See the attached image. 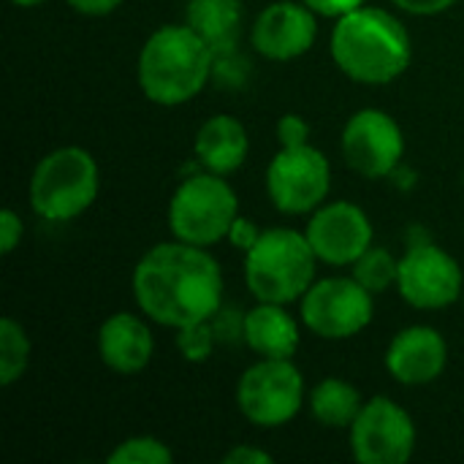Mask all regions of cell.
I'll return each mask as SVG.
<instances>
[{"label":"cell","mask_w":464,"mask_h":464,"mask_svg":"<svg viewBox=\"0 0 464 464\" xmlns=\"http://www.w3.org/2000/svg\"><path fill=\"white\" fill-rule=\"evenodd\" d=\"M139 310L160 326L182 329L209 321L223 304V272L207 247L163 242L141 256L133 269Z\"/></svg>","instance_id":"6da1fadb"},{"label":"cell","mask_w":464,"mask_h":464,"mask_svg":"<svg viewBox=\"0 0 464 464\" xmlns=\"http://www.w3.org/2000/svg\"><path fill=\"white\" fill-rule=\"evenodd\" d=\"M332 57L353 82L389 84L408 71L413 44L408 27L394 14L375 5H359L337 16Z\"/></svg>","instance_id":"7a4b0ae2"},{"label":"cell","mask_w":464,"mask_h":464,"mask_svg":"<svg viewBox=\"0 0 464 464\" xmlns=\"http://www.w3.org/2000/svg\"><path fill=\"white\" fill-rule=\"evenodd\" d=\"M215 65V52L190 24L158 27L139 52V87L158 106L193 101Z\"/></svg>","instance_id":"3957f363"},{"label":"cell","mask_w":464,"mask_h":464,"mask_svg":"<svg viewBox=\"0 0 464 464\" xmlns=\"http://www.w3.org/2000/svg\"><path fill=\"white\" fill-rule=\"evenodd\" d=\"M315 264L318 256L307 234L269 228L245 253V280L258 302L291 304L315 283Z\"/></svg>","instance_id":"277c9868"},{"label":"cell","mask_w":464,"mask_h":464,"mask_svg":"<svg viewBox=\"0 0 464 464\" xmlns=\"http://www.w3.org/2000/svg\"><path fill=\"white\" fill-rule=\"evenodd\" d=\"M98 163L82 147L44 155L30 177V207L38 218L65 223L87 212L98 196Z\"/></svg>","instance_id":"5b68a950"},{"label":"cell","mask_w":464,"mask_h":464,"mask_svg":"<svg viewBox=\"0 0 464 464\" xmlns=\"http://www.w3.org/2000/svg\"><path fill=\"white\" fill-rule=\"evenodd\" d=\"M239 218V201L234 188L212 171L193 174L174 190L169 201V228L174 239L198 247L228 239L234 220Z\"/></svg>","instance_id":"8992f818"},{"label":"cell","mask_w":464,"mask_h":464,"mask_svg":"<svg viewBox=\"0 0 464 464\" xmlns=\"http://www.w3.org/2000/svg\"><path fill=\"white\" fill-rule=\"evenodd\" d=\"M332 188V166L310 141L283 144L266 166V193L283 215L315 212Z\"/></svg>","instance_id":"52a82bcc"},{"label":"cell","mask_w":464,"mask_h":464,"mask_svg":"<svg viewBox=\"0 0 464 464\" xmlns=\"http://www.w3.org/2000/svg\"><path fill=\"white\" fill-rule=\"evenodd\" d=\"M237 405L256 427H283L304 405V378L291 359H261L239 378Z\"/></svg>","instance_id":"ba28073f"},{"label":"cell","mask_w":464,"mask_h":464,"mask_svg":"<svg viewBox=\"0 0 464 464\" xmlns=\"http://www.w3.org/2000/svg\"><path fill=\"white\" fill-rule=\"evenodd\" d=\"M372 294L356 277H326L302 296L304 326L324 340H348L370 326Z\"/></svg>","instance_id":"9c48e42d"},{"label":"cell","mask_w":464,"mask_h":464,"mask_svg":"<svg viewBox=\"0 0 464 464\" xmlns=\"http://www.w3.org/2000/svg\"><path fill=\"white\" fill-rule=\"evenodd\" d=\"M351 449L362 464H405L416 451V424L389 397H372L351 427Z\"/></svg>","instance_id":"30bf717a"},{"label":"cell","mask_w":464,"mask_h":464,"mask_svg":"<svg viewBox=\"0 0 464 464\" xmlns=\"http://www.w3.org/2000/svg\"><path fill=\"white\" fill-rule=\"evenodd\" d=\"M397 288L419 310H443L464 294L462 266L438 245H413L400 258Z\"/></svg>","instance_id":"8fae6325"},{"label":"cell","mask_w":464,"mask_h":464,"mask_svg":"<svg viewBox=\"0 0 464 464\" xmlns=\"http://www.w3.org/2000/svg\"><path fill=\"white\" fill-rule=\"evenodd\" d=\"M343 155L367 179L389 177L405 155L402 128L381 109H362L343 128Z\"/></svg>","instance_id":"7c38bea8"},{"label":"cell","mask_w":464,"mask_h":464,"mask_svg":"<svg viewBox=\"0 0 464 464\" xmlns=\"http://www.w3.org/2000/svg\"><path fill=\"white\" fill-rule=\"evenodd\" d=\"M304 234L318 261L332 266L356 264V258L372 247V223L367 212L351 201L321 204L313 212Z\"/></svg>","instance_id":"4fadbf2b"},{"label":"cell","mask_w":464,"mask_h":464,"mask_svg":"<svg viewBox=\"0 0 464 464\" xmlns=\"http://www.w3.org/2000/svg\"><path fill=\"white\" fill-rule=\"evenodd\" d=\"M315 35H318L315 11L302 0L269 3L258 14L250 30V41L256 52L277 63H288L307 54L315 44Z\"/></svg>","instance_id":"5bb4252c"},{"label":"cell","mask_w":464,"mask_h":464,"mask_svg":"<svg viewBox=\"0 0 464 464\" xmlns=\"http://www.w3.org/2000/svg\"><path fill=\"white\" fill-rule=\"evenodd\" d=\"M449 362V345L432 326L402 329L386 351V370L402 386H427L440 378Z\"/></svg>","instance_id":"9a60e30c"},{"label":"cell","mask_w":464,"mask_h":464,"mask_svg":"<svg viewBox=\"0 0 464 464\" xmlns=\"http://www.w3.org/2000/svg\"><path fill=\"white\" fill-rule=\"evenodd\" d=\"M98 353L101 362L120 372V375H133L141 372L155 353V340L150 326L133 315V313H114L101 324L98 332Z\"/></svg>","instance_id":"2e32d148"},{"label":"cell","mask_w":464,"mask_h":464,"mask_svg":"<svg viewBox=\"0 0 464 464\" xmlns=\"http://www.w3.org/2000/svg\"><path fill=\"white\" fill-rule=\"evenodd\" d=\"M242 340L261 359H294L299 351V326L285 313V304L258 302L245 313Z\"/></svg>","instance_id":"e0dca14e"},{"label":"cell","mask_w":464,"mask_h":464,"mask_svg":"<svg viewBox=\"0 0 464 464\" xmlns=\"http://www.w3.org/2000/svg\"><path fill=\"white\" fill-rule=\"evenodd\" d=\"M250 141L245 125L231 114L209 117L196 133V158L212 174H231L247 158Z\"/></svg>","instance_id":"ac0fdd59"},{"label":"cell","mask_w":464,"mask_h":464,"mask_svg":"<svg viewBox=\"0 0 464 464\" xmlns=\"http://www.w3.org/2000/svg\"><path fill=\"white\" fill-rule=\"evenodd\" d=\"M185 24L209 44L215 57H226L239 41L242 0H188Z\"/></svg>","instance_id":"d6986e66"},{"label":"cell","mask_w":464,"mask_h":464,"mask_svg":"<svg viewBox=\"0 0 464 464\" xmlns=\"http://www.w3.org/2000/svg\"><path fill=\"white\" fill-rule=\"evenodd\" d=\"M362 408L364 402L359 389L343 378H326L310 394V411L315 421L329 430H351Z\"/></svg>","instance_id":"ffe728a7"},{"label":"cell","mask_w":464,"mask_h":464,"mask_svg":"<svg viewBox=\"0 0 464 464\" xmlns=\"http://www.w3.org/2000/svg\"><path fill=\"white\" fill-rule=\"evenodd\" d=\"M30 364V340L27 332L14 321H0V386L16 383Z\"/></svg>","instance_id":"44dd1931"},{"label":"cell","mask_w":464,"mask_h":464,"mask_svg":"<svg viewBox=\"0 0 464 464\" xmlns=\"http://www.w3.org/2000/svg\"><path fill=\"white\" fill-rule=\"evenodd\" d=\"M397 275H400V261L383 250V247H370L364 250L356 264H353V277L375 296L389 291L392 285H397Z\"/></svg>","instance_id":"7402d4cb"},{"label":"cell","mask_w":464,"mask_h":464,"mask_svg":"<svg viewBox=\"0 0 464 464\" xmlns=\"http://www.w3.org/2000/svg\"><path fill=\"white\" fill-rule=\"evenodd\" d=\"M171 459H174L171 449L150 435L128 438L109 454L111 464H169Z\"/></svg>","instance_id":"603a6c76"},{"label":"cell","mask_w":464,"mask_h":464,"mask_svg":"<svg viewBox=\"0 0 464 464\" xmlns=\"http://www.w3.org/2000/svg\"><path fill=\"white\" fill-rule=\"evenodd\" d=\"M215 340H218V332H215L212 318L209 321H198V324H188V326L177 329V348L193 364H201V362L209 359V353L215 348Z\"/></svg>","instance_id":"cb8c5ba5"},{"label":"cell","mask_w":464,"mask_h":464,"mask_svg":"<svg viewBox=\"0 0 464 464\" xmlns=\"http://www.w3.org/2000/svg\"><path fill=\"white\" fill-rule=\"evenodd\" d=\"M24 228H22V218L14 209H3L0 212V253L8 256L14 253V247L19 245Z\"/></svg>","instance_id":"d4e9b609"},{"label":"cell","mask_w":464,"mask_h":464,"mask_svg":"<svg viewBox=\"0 0 464 464\" xmlns=\"http://www.w3.org/2000/svg\"><path fill=\"white\" fill-rule=\"evenodd\" d=\"M277 139H280V147L283 144H302L310 139V125L296 114H285L277 122Z\"/></svg>","instance_id":"484cf974"},{"label":"cell","mask_w":464,"mask_h":464,"mask_svg":"<svg viewBox=\"0 0 464 464\" xmlns=\"http://www.w3.org/2000/svg\"><path fill=\"white\" fill-rule=\"evenodd\" d=\"M258 237H261V231L256 228V223H253V220H247V218H242V215L234 220V226H231V231H228L231 245H234V247H239L242 253H247V250L258 242Z\"/></svg>","instance_id":"4316f807"},{"label":"cell","mask_w":464,"mask_h":464,"mask_svg":"<svg viewBox=\"0 0 464 464\" xmlns=\"http://www.w3.org/2000/svg\"><path fill=\"white\" fill-rule=\"evenodd\" d=\"M392 3L413 16H435V14L449 11L457 0H392Z\"/></svg>","instance_id":"83f0119b"},{"label":"cell","mask_w":464,"mask_h":464,"mask_svg":"<svg viewBox=\"0 0 464 464\" xmlns=\"http://www.w3.org/2000/svg\"><path fill=\"white\" fill-rule=\"evenodd\" d=\"M302 3H307L321 16H334V19L353 11V8H359V5H364V0H302Z\"/></svg>","instance_id":"f1b7e54d"},{"label":"cell","mask_w":464,"mask_h":464,"mask_svg":"<svg viewBox=\"0 0 464 464\" xmlns=\"http://www.w3.org/2000/svg\"><path fill=\"white\" fill-rule=\"evenodd\" d=\"M226 464H272V457L256 446H237L231 449L226 457H223Z\"/></svg>","instance_id":"f546056e"},{"label":"cell","mask_w":464,"mask_h":464,"mask_svg":"<svg viewBox=\"0 0 464 464\" xmlns=\"http://www.w3.org/2000/svg\"><path fill=\"white\" fill-rule=\"evenodd\" d=\"M120 3L122 0H68V5L76 14H84V16H106L114 8H120Z\"/></svg>","instance_id":"4dcf8cb0"},{"label":"cell","mask_w":464,"mask_h":464,"mask_svg":"<svg viewBox=\"0 0 464 464\" xmlns=\"http://www.w3.org/2000/svg\"><path fill=\"white\" fill-rule=\"evenodd\" d=\"M11 3H16V5H22V8H30V5H38V3H46V0H11Z\"/></svg>","instance_id":"1f68e13d"}]
</instances>
